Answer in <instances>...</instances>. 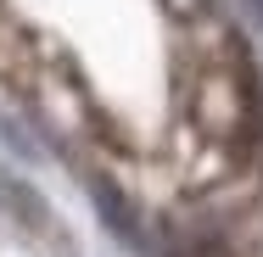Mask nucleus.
<instances>
[]
</instances>
